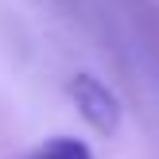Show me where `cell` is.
<instances>
[{"label": "cell", "mask_w": 159, "mask_h": 159, "mask_svg": "<svg viewBox=\"0 0 159 159\" xmlns=\"http://www.w3.org/2000/svg\"><path fill=\"white\" fill-rule=\"evenodd\" d=\"M66 93H70V101L78 105L82 120L89 124L93 132L113 136V132L120 128V101H116V93L109 89L101 78H93V74H74V78L66 82Z\"/></svg>", "instance_id": "cell-1"}, {"label": "cell", "mask_w": 159, "mask_h": 159, "mask_svg": "<svg viewBox=\"0 0 159 159\" xmlns=\"http://www.w3.org/2000/svg\"><path fill=\"white\" fill-rule=\"evenodd\" d=\"M35 159H93V152L74 136H54L35 152Z\"/></svg>", "instance_id": "cell-2"}]
</instances>
